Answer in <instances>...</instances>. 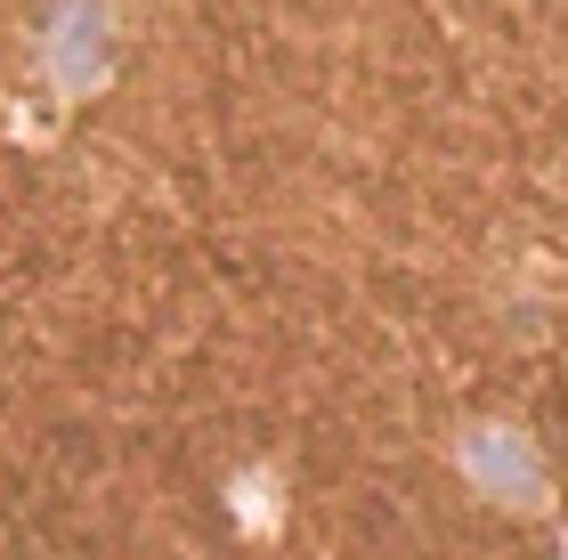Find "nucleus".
Masks as SVG:
<instances>
[{"instance_id": "nucleus-1", "label": "nucleus", "mask_w": 568, "mask_h": 560, "mask_svg": "<svg viewBox=\"0 0 568 560\" xmlns=\"http://www.w3.org/2000/svg\"><path fill=\"white\" fill-rule=\"evenodd\" d=\"M455 471H463V488L479 503H496V512H545L552 503V464L520 422H471L455 439Z\"/></svg>"}]
</instances>
